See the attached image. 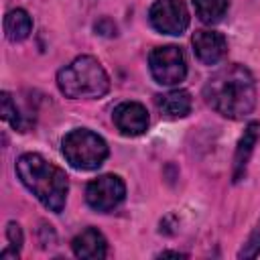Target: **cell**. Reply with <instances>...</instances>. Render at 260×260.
Masks as SVG:
<instances>
[{
	"label": "cell",
	"instance_id": "cell-1",
	"mask_svg": "<svg viewBox=\"0 0 260 260\" xmlns=\"http://www.w3.org/2000/svg\"><path fill=\"white\" fill-rule=\"evenodd\" d=\"M203 98L207 106L223 118L240 120L256 106V81L244 65L232 63L217 69L207 79L203 85Z\"/></svg>",
	"mask_w": 260,
	"mask_h": 260
},
{
	"label": "cell",
	"instance_id": "cell-2",
	"mask_svg": "<svg viewBox=\"0 0 260 260\" xmlns=\"http://www.w3.org/2000/svg\"><path fill=\"white\" fill-rule=\"evenodd\" d=\"M16 173L22 185L51 211L59 213L67 201V175L45 156L37 152H24L16 160Z\"/></svg>",
	"mask_w": 260,
	"mask_h": 260
},
{
	"label": "cell",
	"instance_id": "cell-3",
	"mask_svg": "<svg viewBox=\"0 0 260 260\" xmlns=\"http://www.w3.org/2000/svg\"><path fill=\"white\" fill-rule=\"evenodd\" d=\"M57 85L69 100H100L110 91V77L95 57L81 55L57 73Z\"/></svg>",
	"mask_w": 260,
	"mask_h": 260
},
{
	"label": "cell",
	"instance_id": "cell-4",
	"mask_svg": "<svg viewBox=\"0 0 260 260\" xmlns=\"http://www.w3.org/2000/svg\"><path fill=\"white\" fill-rule=\"evenodd\" d=\"M61 150L67 162L79 171H93L102 167L104 160L108 158L106 140L87 128H77L65 134Z\"/></svg>",
	"mask_w": 260,
	"mask_h": 260
},
{
	"label": "cell",
	"instance_id": "cell-5",
	"mask_svg": "<svg viewBox=\"0 0 260 260\" xmlns=\"http://www.w3.org/2000/svg\"><path fill=\"white\" fill-rule=\"evenodd\" d=\"M148 65H150V73L154 81L160 85H177L187 75L185 55L175 45L152 49L148 55Z\"/></svg>",
	"mask_w": 260,
	"mask_h": 260
},
{
	"label": "cell",
	"instance_id": "cell-6",
	"mask_svg": "<svg viewBox=\"0 0 260 260\" xmlns=\"http://www.w3.org/2000/svg\"><path fill=\"white\" fill-rule=\"evenodd\" d=\"M126 197V185L118 175H102L87 183L85 201L91 209L106 213L118 207Z\"/></svg>",
	"mask_w": 260,
	"mask_h": 260
},
{
	"label": "cell",
	"instance_id": "cell-7",
	"mask_svg": "<svg viewBox=\"0 0 260 260\" xmlns=\"http://www.w3.org/2000/svg\"><path fill=\"white\" fill-rule=\"evenodd\" d=\"M148 20L162 35H183L189 26V10L183 0H154L148 10Z\"/></svg>",
	"mask_w": 260,
	"mask_h": 260
},
{
	"label": "cell",
	"instance_id": "cell-8",
	"mask_svg": "<svg viewBox=\"0 0 260 260\" xmlns=\"http://www.w3.org/2000/svg\"><path fill=\"white\" fill-rule=\"evenodd\" d=\"M112 120L124 136H140L148 128V112L138 102H122L114 108Z\"/></svg>",
	"mask_w": 260,
	"mask_h": 260
},
{
	"label": "cell",
	"instance_id": "cell-9",
	"mask_svg": "<svg viewBox=\"0 0 260 260\" xmlns=\"http://www.w3.org/2000/svg\"><path fill=\"white\" fill-rule=\"evenodd\" d=\"M197 59L205 65L219 63L228 53V41L217 30H197L191 39Z\"/></svg>",
	"mask_w": 260,
	"mask_h": 260
},
{
	"label": "cell",
	"instance_id": "cell-10",
	"mask_svg": "<svg viewBox=\"0 0 260 260\" xmlns=\"http://www.w3.org/2000/svg\"><path fill=\"white\" fill-rule=\"evenodd\" d=\"M71 250L81 260H102L108 254V242H106V238L100 230L85 228L83 232H79L73 238Z\"/></svg>",
	"mask_w": 260,
	"mask_h": 260
},
{
	"label": "cell",
	"instance_id": "cell-11",
	"mask_svg": "<svg viewBox=\"0 0 260 260\" xmlns=\"http://www.w3.org/2000/svg\"><path fill=\"white\" fill-rule=\"evenodd\" d=\"M260 138V124L258 122H250L238 142V148H236V154H234V183H238L244 173H246V165H248V158L256 146Z\"/></svg>",
	"mask_w": 260,
	"mask_h": 260
},
{
	"label": "cell",
	"instance_id": "cell-12",
	"mask_svg": "<svg viewBox=\"0 0 260 260\" xmlns=\"http://www.w3.org/2000/svg\"><path fill=\"white\" fill-rule=\"evenodd\" d=\"M156 106L165 118H185L191 112V93L185 89H173L156 98Z\"/></svg>",
	"mask_w": 260,
	"mask_h": 260
},
{
	"label": "cell",
	"instance_id": "cell-13",
	"mask_svg": "<svg viewBox=\"0 0 260 260\" xmlns=\"http://www.w3.org/2000/svg\"><path fill=\"white\" fill-rule=\"evenodd\" d=\"M30 30H32V20L26 10L14 8L4 16V32H6L8 41H12V43L24 41L30 35Z\"/></svg>",
	"mask_w": 260,
	"mask_h": 260
},
{
	"label": "cell",
	"instance_id": "cell-14",
	"mask_svg": "<svg viewBox=\"0 0 260 260\" xmlns=\"http://www.w3.org/2000/svg\"><path fill=\"white\" fill-rule=\"evenodd\" d=\"M228 4H230L228 0H193L195 14L205 24L219 22L223 18V14L228 12Z\"/></svg>",
	"mask_w": 260,
	"mask_h": 260
},
{
	"label": "cell",
	"instance_id": "cell-15",
	"mask_svg": "<svg viewBox=\"0 0 260 260\" xmlns=\"http://www.w3.org/2000/svg\"><path fill=\"white\" fill-rule=\"evenodd\" d=\"M2 120L8 122L14 130H24V122H22V116L18 114V108L16 104L12 102V95L8 91H2Z\"/></svg>",
	"mask_w": 260,
	"mask_h": 260
},
{
	"label": "cell",
	"instance_id": "cell-16",
	"mask_svg": "<svg viewBox=\"0 0 260 260\" xmlns=\"http://www.w3.org/2000/svg\"><path fill=\"white\" fill-rule=\"evenodd\" d=\"M258 254H260V219L252 230L250 238L246 240V244L242 246V250L238 252V258H256Z\"/></svg>",
	"mask_w": 260,
	"mask_h": 260
},
{
	"label": "cell",
	"instance_id": "cell-17",
	"mask_svg": "<svg viewBox=\"0 0 260 260\" xmlns=\"http://www.w3.org/2000/svg\"><path fill=\"white\" fill-rule=\"evenodd\" d=\"M6 238H8V242H10V248H14V250L20 252V248H22V230H20L18 223H14V221L8 223V228H6Z\"/></svg>",
	"mask_w": 260,
	"mask_h": 260
},
{
	"label": "cell",
	"instance_id": "cell-18",
	"mask_svg": "<svg viewBox=\"0 0 260 260\" xmlns=\"http://www.w3.org/2000/svg\"><path fill=\"white\" fill-rule=\"evenodd\" d=\"M158 256H160V258H167V256H173V258H181L183 254H181V252H160Z\"/></svg>",
	"mask_w": 260,
	"mask_h": 260
}]
</instances>
